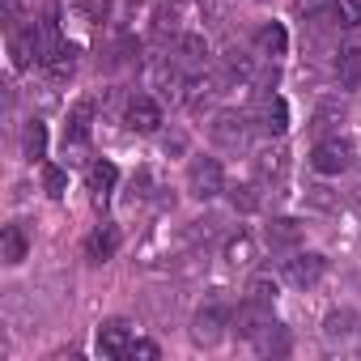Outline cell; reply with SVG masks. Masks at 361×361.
I'll return each instance as SVG.
<instances>
[{"instance_id": "6da1fadb", "label": "cell", "mask_w": 361, "mask_h": 361, "mask_svg": "<svg viewBox=\"0 0 361 361\" xmlns=\"http://www.w3.org/2000/svg\"><path fill=\"white\" fill-rule=\"evenodd\" d=\"M188 192L196 200H213V196L226 192V170H221L217 157H192V166H188Z\"/></svg>"}, {"instance_id": "7a4b0ae2", "label": "cell", "mask_w": 361, "mask_h": 361, "mask_svg": "<svg viewBox=\"0 0 361 361\" xmlns=\"http://www.w3.org/2000/svg\"><path fill=\"white\" fill-rule=\"evenodd\" d=\"M226 327H230V310H226L221 302H209V306H200L196 319H192V340H196L200 348H213V344L226 336Z\"/></svg>"}, {"instance_id": "3957f363", "label": "cell", "mask_w": 361, "mask_h": 361, "mask_svg": "<svg viewBox=\"0 0 361 361\" xmlns=\"http://www.w3.org/2000/svg\"><path fill=\"white\" fill-rule=\"evenodd\" d=\"M310 166H314L319 174H340V170L353 166V145H348L344 136H323V140L314 145V153H310Z\"/></svg>"}, {"instance_id": "277c9868", "label": "cell", "mask_w": 361, "mask_h": 361, "mask_svg": "<svg viewBox=\"0 0 361 361\" xmlns=\"http://www.w3.org/2000/svg\"><path fill=\"white\" fill-rule=\"evenodd\" d=\"M9 56H13V68H30L35 60H43V35L39 26H9Z\"/></svg>"}, {"instance_id": "5b68a950", "label": "cell", "mask_w": 361, "mask_h": 361, "mask_svg": "<svg viewBox=\"0 0 361 361\" xmlns=\"http://www.w3.org/2000/svg\"><path fill=\"white\" fill-rule=\"evenodd\" d=\"M323 272H327V259L314 255V251H293V255L285 259V276H289V285H298V289H314V285L323 281Z\"/></svg>"}, {"instance_id": "8992f818", "label": "cell", "mask_w": 361, "mask_h": 361, "mask_svg": "<svg viewBox=\"0 0 361 361\" xmlns=\"http://www.w3.org/2000/svg\"><path fill=\"white\" fill-rule=\"evenodd\" d=\"M268 323H272V306H264V302H251V298H247V302H243V306L230 314V331H234L238 340H255V336H259Z\"/></svg>"}, {"instance_id": "52a82bcc", "label": "cell", "mask_w": 361, "mask_h": 361, "mask_svg": "<svg viewBox=\"0 0 361 361\" xmlns=\"http://www.w3.org/2000/svg\"><path fill=\"white\" fill-rule=\"evenodd\" d=\"M213 145H221V149H230V153H238V149H247V136H251V123L243 119V115H234V111H221L217 119H213Z\"/></svg>"}, {"instance_id": "ba28073f", "label": "cell", "mask_w": 361, "mask_h": 361, "mask_svg": "<svg viewBox=\"0 0 361 361\" xmlns=\"http://www.w3.org/2000/svg\"><path fill=\"white\" fill-rule=\"evenodd\" d=\"M174 64L183 68L188 77L204 73V64H209V43H204V35H178V39H174Z\"/></svg>"}, {"instance_id": "9c48e42d", "label": "cell", "mask_w": 361, "mask_h": 361, "mask_svg": "<svg viewBox=\"0 0 361 361\" xmlns=\"http://www.w3.org/2000/svg\"><path fill=\"white\" fill-rule=\"evenodd\" d=\"M123 119H128V128H132V132H140V136H149V132H157V128H161V102H153V98H145V94H136V98L128 102V111H123Z\"/></svg>"}, {"instance_id": "30bf717a", "label": "cell", "mask_w": 361, "mask_h": 361, "mask_svg": "<svg viewBox=\"0 0 361 361\" xmlns=\"http://www.w3.org/2000/svg\"><path fill=\"white\" fill-rule=\"evenodd\" d=\"M132 348V323L128 319H106L98 327V353L102 357H128Z\"/></svg>"}, {"instance_id": "8fae6325", "label": "cell", "mask_w": 361, "mask_h": 361, "mask_svg": "<svg viewBox=\"0 0 361 361\" xmlns=\"http://www.w3.org/2000/svg\"><path fill=\"white\" fill-rule=\"evenodd\" d=\"M90 132H94V102L85 98V102H77V106L68 111V123H64V149H81V145L90 140Z\"/></svg>"}, {"instance_id": "7c38bea8", "label": "cell", "mask_w": 361, "mask_h": 361, "mask_svg": "<svg viewBox=\"0 0 361 361\" xmlns=\"http://www.w3.org/2000/svg\"><path fill=\"white\" fill-rule=\"evenodd\" d=\"M289 51V30L281 26V22H264L259 30H255V56L259 60H276V56H285Z\"/></svg>"}, {"instance_id": "4fadbf2b", "label": "cell", "mask_w": 361, "mask_h": 361, "mask_svg": "<svg viewBox=\"0 0 361 361\" xmlns=\"http://www.w3.org/2000/svg\"><path fill=\"white\" fill-rule=\"evenodd\" d=\"M268 247L272 251H285V255H293L298 247H302V221H293V217H272V226H268Z\"/></svg>"}, {"instance_id": "5bb4252c", "label": "cell", "mask_w": 361, "mask_h": 361, "mask_svg": "<svg viewBox=\"0 0 361 361\" xmlns=\"http://www.w3.org/2000/svg\"><path fill=\"white\" fill-rule=\"evenodd\" d=\"M115 251H119V226H98L90 238H85V259L90 264H106V259H115Z\"/></svg>"}, {"instance_id": "9a60e30c", "label": "cell", "mask_w": 361, "mask_h": 361, "mask_svg": "<svg viewBox=\"0 0 361 361\" xmlns=\"http://www.w3.org/2000/svg\"><path fill=\"white\" fill-rule=\"evenodd\" d=\"M255 128H259L264 136H281V132L289 128V106H285V98H264V106H259V115H255Z\"/></svg>"}, {"instance_id": "2e32d148", "label": "cell", "mask_w": 361, "mask_h": 361, "mask_svg": "<svg viewBox=\"0 0 361 361\" xmlns=\"http://www.w3.org/2000/svg\"><path fill=\"white\" fill-rule=\"evenodd\" d=\"M39 68H43L51 81H68V77H73V68H77V51H73L68 43H60V47H51V51L39 60Z\"/></svg>"}, {"instance_id": "e0dca14e", "label": "cell", "mask_w": 361, "mask_h": 361, "mask_svg": "<svg viewBox=\"0 0 361 361\" xmlns=\"http://www.w3.org/2000/svg\"><path fill=\"white\" fill-rule=\"evenodd\" d=\"M251 344H255V353H259V357H285V353L293 348V340H289V331H285L281 323H268Z\"/></svg>"}, {"instance_id": "ac0fdd59", "label": "cell", "mask_w": 361, "mask_h": 361, "mask_svg": "<svg viewBox=\"0 0 361 361\" xmlns=\"http://www.w3.org/2000/svg\"><path fill=\"white\" fill-rule=\"evenodd\" d=\"M344 115H348V111H344L340 98H323V102L314 106V115H310V128H314L319 136H327V132H336V128L344 123Z\"/></svg>"}, {"instance_id": "d6986e66", "label": "cell", "mask_w": 361, "mask_h": 361, "mask_svg": "<svg viewBox=\"0 0 361 361\" xmlns=\"http://www.w3.org/2000/svg\"><path fill=\"white\" fill-rule=\"evenodd\" d=\"M336 81H340V90H357L361 85V47L336 51Z\"/></svg>"}, {"instance_id": "ffe728a7", "label": "cell", "mask_w": 361, "mask_h": 361, "mask_svg": "<svg viewBox=\"0 0 361 361\" xmlns=\"http://www.w3.org/2000/svg\"><path fill=\"white\" fill-rule=\"evenodd\" d=\"M115 183H119V170L111 161H94L90 166V196H94V204H102L115 192Z\"/></svg>"}, {"instance_id": "44dd1931", "label": "cell", "mask_w": 361, "mask_h": 361, "mask_svg": "<svg viewBox=\"0 0 361 361\" xmlns=\"http://www.w3.org/2000/svg\"><path fill=\"white\" fill-rule=\"evenodd\" d=\"M26 251H30V238H26V230L13 221V226H5V234H0V259L5 264H22L26 259Z\"/></svg>"}, {"instance_id": "7402d4cb", "label": "cell", "mask_w": 361, "mask_h": 361, "mask_svg": "<svg viewBox=\"0 0 361 361\" xmlns=\"http://www.w3.org/2000/svg\"><path fill=\"white\" fill-rule=\"evenodd\" d=\"M353 331H357V314H353L348 306H340V310H331V314L323 319V340H331V344H336V340H348Z\"/></svg>"}, {"instance_id": "603a6c76", "label": "cell", "mask_w": 361, "mask_h": 361, "mask_svg": "<svg viewBox=\"0 0 361 361\" xmlns=\"http://www.w3.org/2000/svg\"><path fill=\"white\" fill-rule=\"evenodd\" d=\"M22 153H26L30 161H39V157L47 153V123H43V119H30V123L22 128Z\"/></svg>"}, {"instance_id": "cb8c5ba5", "label": "cell", "mask_w": 361, "mask_h": 361, "mask_svg": "<svg viewBox=\"0 0 361 361\" xmlns=\"http://www.w3.org/2000/svg\"><path fill=\"white\" fill-rule=\"evenodd\" d=\"M226 259H230L234 268H247V264H255V238H251L247 230H238L234 238H226Z\"/></svg>"}, {"instance_id": "d4e9b609", "label": "cell", "mask_w": 361, "mask_h": 361, "mask_svg": "<svg viewBox=\"0 0 361 361\" xmlns=\"http://www.w3.org/2000/svg\"><path fill=\"white\" fill-rule=\"evenodd\" d=\"M247 298L272 306V302H276V281H272V276H251V281H247Z\"/></svg>"}, {"instance_id": "484cf974", "label": "cell", "mask_w": 361, "mask_h": 361, "mask_svg": "<svg viewBox=\"0 0 361 361\" xmlns=\"http://www.w3.org/2000/svg\"><path fill=\"white\" fill-rule=\"evenodd\" d=\"M255 166H259V174H264V178H281L289 161H285V149H268V153H259V161H255Z\"/></svg>"}, {"instance_id": "4316f807", "label": "cell", "mask_w": 361, "mask_h": 361, "mask_svg": "<svg viewBox=\"0 0 361 361\" xmlns=\"http://www.w3.org/2000/svg\"><path fill=\"white\" fill-rule=\"evenodd\" d=\"M230 204H234V213H255L259 209V196H255L251 183H238V188H230Z\"/></svg>"}, {"instance_id": "83f0119b", "label": "cell", "mask_w": 361, "mask_h": 361, "mask_svg": "<svg viewBox=\"0 0 361 361\" xmlns=\"http://www.w3.org/2000/svg\"><path fill=\"white\" fill-rule=\"evenodd\" d=\"M306 204L331 213V209H340V192H331V188H306Z\"/></svg>"}, {"instance_id": "f1b7e54d", "label": "cell", "mask_w": 361, "mask_h": 361, "mask_svg": "<svg viewBox=\"0 0 361 361\" xmlns=\"http://www.w3.org/2000/svg\"><path fill=\"white\" fill-rule=\"evenodd\" d=\"M43 188H47V196H51V200H60V196L68 192V178H64V170H60V166H47V170H43Z\"/></svg>"}, {"instance_id": "f546056e", "label": "cell", "mask_w": 361, "mask_h": 361, "mask_svg": "<svg viewBox=\"0 0 361 361\" xmlns=\"http://www.w3.org/2000/svg\"><path fill=\"white\" fill-rule=\"evenodd\" d=\"M340 26H361V0H336Z\"/></svg>"}, {"instance_id": "4dcf8cb0", "label": "cell", "mask_w": 361, "mask_h": 361, "mask_svg": "<svg viewBox=\"0 0 361 361\" xmlns=\"http://www.w3.org/2000/svg\"><path fill=\"white\" fill-rule=\"evenodd\" d=\"M128 357H132V361H157V357H161V348H157L153 340H132Z\"/></svg>"}, {"instance_id": "1f68e13d", "label": "cell", "mask_w": 361, "mask_h": 361, "mask_svg": "<svg viewBox=\"0 0 361 361\" xmlns=\"http://www.w3.org/2000/svg\"><path fill=\"white\" fill-rule=\"evenodd\" d=\"M174 30H178V18H174V13H157V18H153V35H157V39H166V35H174Z\"/></svg>"}, {"instance_id": "d6a6232c", "label": "cell", "mask_w": 361, "mask_h": 361, "mask_svg": "<svg viewBox=\"0 0 361 361\" xmlns=\"http://www.w3.org/2000/svg\"><path fill=\"white\" fill-rule=\"evenodd\" d=\"M323 5H327V0H298V13L314 18V13H323Z\"/></svg>"}, {"instance_id": "836d02e7", "label": "cell", "mask_w": 361, "mask_h": 361, "mask_svg": "<svg viewBox=\"0 0 361 361\" xmlns=\"http://www.w3.org/2000/svg\"><path fill=\"white\" fill-rule=\"evenodd\" d=\"M166 153H183V136H178V132L166 136Z\"/></svg>"}, {"instance_id": "e575fe53", "label": "cell", "mask_w": 361, "mask_h": 361, "mask_svg": "<svg viewBox=\"0 0 361 361\" xmlns=\"http://www.w3.org/2000/svg\"><path fill=\"white\" fill-rule=\"evenodd\" d=\"M259 5H268V0H259Z\"/></svg>"}]
</instances>
